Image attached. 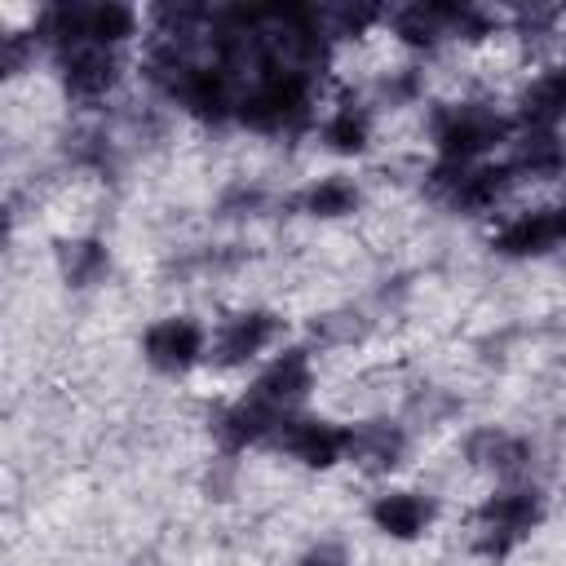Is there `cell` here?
<instances>
[{
    "instance_id": "7c38bea8",
    "label": "cell",
    "mask_w": 566,
    "mask_h": 566,
    "mask_svg": "<svg viewBox=\"0 0 566 566\" xmlns=\"http://www.w3.org/2000/svg\"><path fill=\"white\" fill-rule=\"evenodd\" d=\"M438 517H442V500L429 486L385 482L367 500V526L389 544H420L424 535H433Z\"/></svg>"
},
{
    "instance_id": "6da1fadb",
    "label": "cell",
    "mask_w": 566,
    "mask_h": 566,
    "mask_svg": "<svg viewBox=\"0 0 566 566\" xmlns=\"http://www.w3.org/2000/svg\"><path fill=\"white\" fill-rule=\"evenodd\" d=\"M323 102L327 93L318 71L270 57L239 84L234 128L252 137H310Z\"/></svg>"
},
{
    "instance_id": "5bb4252c",
    "label": "cell",
    "mask_w": 566,
    "mask_h": 566,
    "mask_svg": "<svg viewBox=\"0 0 566 566\" xmlns=\"http://www.w3.org/2000/svg\"><path fill=\"white\" fill-rule=\"evenodd\" d=\"M451 22H455V4H385V27L380 40H389L407 62H433L442 49L451 44Z\"/></svg>"
},
{
    "instance_id": "4fadbf2b",
    "label": "cell",
    "mask_w": 566,
    "mask_h": 566,
    "mask_svg": "<svg viewBox=\"0 0 566 566\" xmlns=\"http://www.w3.org/2000/svg\"><path fill=\"white\" fill-rule=\"evenodd\" d=\"M486 248H491L495 261H513V265H522V261H544V256L562 252L566 239H562L553 199L526 203V208H513V212L495 217L491 230H486Z\"/></svg>"
},
{
    "instance_id": "7a4b0ae2",
    "label": "cell",
    "mask_w": 566,
    "mask_h": 566,
    "mask_svg": "<svg viewBox=\"0 0 566 566\" xmlns=\"http://www.w3.org/2000/svg\"><path fill=\"white\" fill-rule=\"evenodd\" d=\"M420 133L438 164H482L513 146L517 124L509 97L460 93V97H429L420 106Z\"/></svg>"
},
{
    "instance_id": "9a60e30c",
    "label": "cell",
    "mask_w": 566,
    "mask_h": 566,
    "mask_svg": "<svg viewBox=\"0 0 566 566\" xmlns=\"http://www.w3.org/2000/svg\"><path fill=\"white\" fill-rule=\"evenodd\" d=\"M367 203V186L354 168H327V172H314L296 186L292 195V208L305 217V221H318V226H336V221H349L358 217Z\"/></svg>"
},
{
    "instance_id": "8fae6325",
    "label": "cell",
    "mask_w": 566,
    "mask_h": 566,
    "mask_svg": "<svg viewBox=\"0 0 566 566\" xmlns=\"http://www.w3.org/2000/svg\"><path fill=\"white\" fill-rule=\"evenodd\" d=\"M270 451L305 473L345 469V420L323 416V411H296L279 424Z\"/></svg>"
},
{
    "instance_id": "30bf717a",
    "label": "cell",
    "mask_w": 566,
    "mask_h": 566,
    "mask_svg": "<svg viewBox=\"0 0 566 566\" xmlns=\"http://www.w3.org/2000/svg\"><path fill=\"white\" fill-rule=\"evenodd\" d=\"M411 455V424L402 416H358L345 420V469L389 482Z\"/></svg>"
},
{
    "instance_id": "3957f363",
    "label": "cell",
    "mask_w": 566,
    "mask_h": 566,
    "mask_svg": "<svg viewBox=\"0 0 566 566\" xmlns=\"http://www.w3.org/2000/svg\"><path fill=\"white\" fill-rule=\"evenodd\" d=\"M548 522V491L535 478L495 482L469 513V553L478 562H509Z\"/></svg>"
},
{
    "instance_id": "8992f818",
    "label": "cell",
    "mask_w": 566,
    "mask_h": 566,
    "mask_svg": "<svg viewBox=\"0 0 566 566\" xmlns=\"http://www.w3.org/2000/svg\"><path fill=\"white\" fill-rule=\"evenodd\" d=\"M208 318H199L195 310H168L137 332V358L164 380H186L195 371H208Z\"/></svg>"
},
{
    "instance_id": "ac0fdd59",
    "label": "cell",
    "mask_w": 566,
    "mask_h": 566,
    "mask_svg": "<svg viewBox=\"0 0 566 566\" xmlns=\"http://www.w3.org/2000/svg\"><path fill=\"white\" fill-rule=\"evenodd\" d=\"M504 159L513 164L522 186L566 181V133H517Z\"/></svg>"
},
{
    "instance_id": "ffe728a7",
    "label": "cell",
    "mask_w": 566,
    "mask_h": 566,
    "mask_svg": "<svg viewBox=\"0 0 566 566\" xmlns=\"http://www.w3.org/2000/svg\"><path fill=\"white\" fill-rule=\"evenodd\" d=\"M287 566H354V548L336 535H318L305 548H296Z\"/></svg>"
},
{
    "instance_id": "9c48e42d",
    "label": "cell",
    "mask_w": 566,
    "mask_h": 566,
    "mask_svg": "<svg viewBox=\"0 0 566 566\" xmlns=\"http://www.w3.org/2000/svg\"><path fill=\"white\" fill-rule=\"evenodd\" d=\"M460 455L473 473L491 478V482H517V478H535V438L513 429V424H500V420H482V424H469L464 438H460Z\"/></svg>"
},
{
    "instance_id": "d6986e66",
    "label": "cell",
    "mask_w": 566,
    "mask_h": 566,
    "mask_svg": "<svg viewBox=\"0 0 566 566\" xmlns=\"http://www.w3.org/2000/svg\"><path fill=\"white\" fill-rule=\"evenodd\" d=\"M367 332H371V318L363 314V310H354V305H336V310H323V314H314V323H310V349L318 354V349H354L358 340H367Z\"/></svg>"
},
{
    "instance_id": "ba28073f",
    "label": "cell",
    "mask_w": 566,
    "mask_h": 566,
    "mask_svg": "<svg viewBox=\"0 0 566 566\" xmlns=\"http://www.w3.org/2000/svg\"><path fill=\"white\" fill-rule=\"evenodd\" d=\"M376 128H380V115L367 102V93L363 88H336V93H327L310 142L336 164H363L376 150Z\"/></svg>"
},
{
    "instance_id": "52a82bcc",
    "label": "cell",
    "mask_w": 566,
    "mask_h": 566,
    "mask_svg": "<svg viewBox=\"0 0 566 566\" xmlns=\"http://www.w3.org/2000/svg\"><path fill=\"white\" fill-rule=\"evenodd\" d=\"M243 389L283 420L310 411V398L318 394V354L305 340H287L243 380Z\"/></svg>"
},
{
    "instance_id": "e0dca14e",
    "label": "cell",
    "mask_w": 566,
    "mask_h": 566,
    "mask_svg": "<svg viewBox=\"0 0 566 566\" xmlns=\"http://www.w3.org/2000/svg\"><path fill=\"white\" fill-rule=\"evenodd\" d=\"M80 44L137 53L146 44V9L124 0H88L80 4Z\"/></svg>"
},
{
    "instance_id": "2e32d148",
    "label": "cell",
    "mask_w": 566,
    "mask_h": 566,
    "mask_svg": "<svg viewBox=\"0 0 566 566\" xmlns=\"http://www.w3.org/2000/svg\"><path fill=\"white\" fill-rule=\"evenodd\" d=\"M53 270H57V283L66 292H75V296L97 292L115 274V248H111L106 234H93V230L62 234L53 243Z\"/></svg>"
},
{
    "instance_id": "5b68a950",
    "label": "cell",
    "mask_w": 566,
    "mask_h": 566,
    "mask_svg": "<svg viewBox=\"0 0 566 566\" xmlns=\"http://www.w3.org/2000/svg\"><path fill=\"white\" fill-rule=\"evenodd\" d=\"M137 53H115V49H97V44H75L66 53H57L49 62L57 93L66 97V106L75 111H102L111 102H119V93L128 88V80L137 75Z\"/></svg>"
},
{
    "instance_id": "277c9868",
    "label": "cell",
    "mask_w": 566,
    "mask_h": 566,
    "mask_svg": "<svg viewBox=\"0 0 566 566\" xmlns=\"http://www.w3.org/2000/svg\"><path fill=\"white\" fill-rule=\"evenodd\" d=\"M279 345H287V318L274 305H239L212 318L208 336V371L239 376L256 371Z\"/></svg>"
}]
</instances>
